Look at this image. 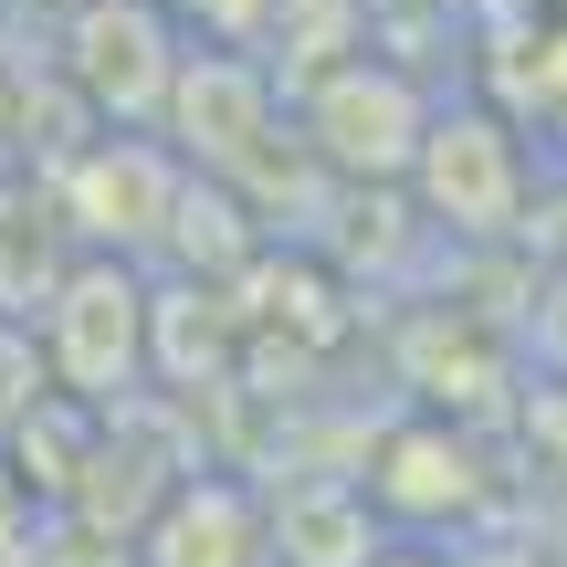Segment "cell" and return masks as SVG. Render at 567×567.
Wrapping results in <instances>:
<instances>
[{
	"label": "cell",
	"instance_id": "cell-1",
	"mask_svg": "<svg viewBox=\"0 0 567 567\" xmlns=\"http://www.w3.org/2000/svg\"><path fill=\"white\" fill-rule=\"evenodd\" d=\"M63 63H74L84 105L116 137V126H158L168 116L189 32L168 21V0H84V11H63Z\"/></svg>",
	"mask_w": 567,
	"mask_h": 567
},
{
	"label": "cell",
	"instance_id": "cell-2",
	"mask_svg": "<svg viewBox=\"0 0 567 567\" xmlns=\"http://www.w3.org/2000/svg\"><path fill=\"white\" fill-rule=\"evenodd\" d=\"M147 326H158L147 284L126 274L116 252H84V264L53 284V305H42V358H53V379L74 389V400H126V389L147 379Z\"/></svg>",
	"mask_w": 567,
	"mask_h": 567
},
{
	"label": "cell",
	"instance_id": "cell-3",
	"mask_svg": "<svg viewBox=\"0 0 567 567\" xmlns=\"http://www.w3.org/2000/svg\"><path fill=\"white\" fill-rule=\"evenodd\" d=\"M421 137H431V95L379 53H347L305 84V147L347 179H410Z\"/></svg>",
	"mask_w": 567,
	"mask_h": 567
},
{
	"label": "cell",
	"instance_id": "cell-4",
	"mask_svg": "<svg viewBox=\"0 0 567 567\" xmlns=\"http://www.w3.org/2000/svg\"><path fill=\"white\" fill-rule=\"evenodd\" d=\"M410 189H421V210L442 231H505L515 200H526V137L505 116H484V105L431 116L421 158H410Z\"/></svg>",
	"mask_w": 567,
	"mask_h": 567
},
{
	"label": "cell",
	"instance_id": "cell-5",
	"mask_svg": "<svg viewBox=\"0 0 567 567\" xmlns=\"http://www.w3.org/2000/svg\"><path fill=\"white\" fill-rule=\"evenodd\" d=\"M179 200H189V179H179V158H168L158 137H95L74 168H63V210H74V231L95 252L105 243H116V252L168 243Z\"/></svg>",
	"mask_w": 567,
	"mask_h": 567
},
{
	"label": "cell",
	"instance_id": "cell-6",
	"mask_svg": "<svg viewBox=\"0 0 567 567\" xmlns=\"http://www.w3.org/2000/svg\"><path fill=\"white\" fill-rule=\"evenodd\" d=\"M158 126L179 137V158L221 168V179L284 137V126H274V84H264V63H243V53H189V63H179V95H168Z\"/></svg>",
	"mask_w": 567,
	"mask_h": 567
},
{
	"label": "cell",
	"instance_id": "cell-7",
	"mask_svg": "<svg viewBox=\"0 0 567 567\" xmlns=\"http://www.w3.org/2000/svg\"><path fill=\"white\" fill-rule=\"evenodd\" d=\"M137 567H274V526L243 484H168L137 536Z\"/></svg>",
	"mask_w": 567,
	"mask_h": 567
}]
</instances>
